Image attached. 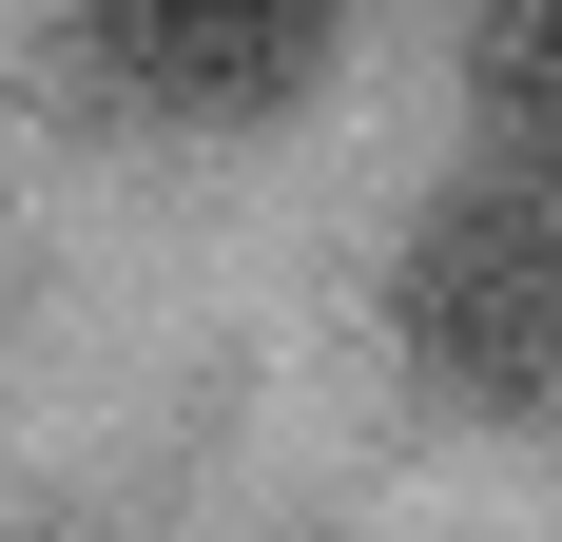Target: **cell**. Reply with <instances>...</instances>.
<instances>
[{
	"instance_id": "obj_1",
	"label": "cell",
	"mask_w": 562,
	"mask_h": 542,
	"mask_svg": "<svg viewBox=\"0 0 562 542\" xmlns=\"http://www.w3.org/2000/svg\"><path fill=\"white\" fill-rule=\"evenodd\" d=\"M389 349L465 427H562V174H447L389 252Z\"/></svg>"
},
{
	"instance_id": "obj_2",
	"label": "cell",
	"mask_w": 562,
	"mask_h": 542,
	"mask_svg": "<svg viewBox=\"0 0 562 542\" xmlns=\"http://www.w3.org/2000/svg\"><path fill=\"white\" fill-rule=\"evenodd\" d=\"M78 39H98V78H116L136 116L252 136V116H291L311 78H330L349 0H78Z\"/></svg>"
},
{
	"instance_id": "obj_3",
	"label": "cell",
	"mask_w": 562,
	"mask_h": 542,
	"mask_svg": "<svg viewBox=\"0 0 562 542\" xmlns=\"http://www.w3.org/2000/svg\"><path fill=\"white\" fill-rule=\"evenodd\" d=\"M465 116L505 174H562V0H465Z\"/></svg>"
}]
</instances>
